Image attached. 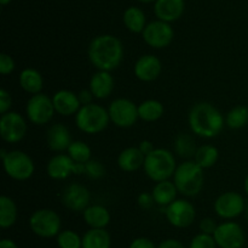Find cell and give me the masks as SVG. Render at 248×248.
<instances>
[{
	"instance_id": "1",
	"label": "cell",
	"mask_w": 248,
	"mask_h": 248,
	"mask_svg": "<svg viewBox=\"0 0 248 248\" xmlns=\"http://www.w3.org/2000/svg\"><path fill=\"white\" fill-rule=\"evenodd\" d=\"M124 45L118 36L113 34H101L90 41L87 56L97 71L116 70L124 60Z\"/></svg>"
},
{
	"instance_id": "2",
	"label": "cell",
	"mask_w": 248,
	"mask_h": 248,
	"mask_svg": "<svg viewBox=\"0 0 248 248\" xmlns=\"http://www.w3.org/2000/svg\"><path fill=\"white\" fill-rule=\"evenodd\" d=\"M188 123L191 133L203 139H212L222 133L225 118L217 107L210 102L201 101L191 107Z\"/></svg>"
},
{
	"instance_id": "3",
	"label": "cell",
	"mask_w": 248,
	"mask_h": 248,
	"mask_svg": "<svg viewBox=\"0 0 248 248\" xmlns=\"http://www.w3.org/2000/svg\"><path fill=\"white\" fill-rule=\"evenodd\" d=\"M172 177L179 194L186 197L198 196L205 184L203 169L194 159H186L177 165Z\"/></svg>"
},
{
	"instance_id": "4",
	"label": "cell",
	"mask_w": 248,
	"mask_h": 248,
	"mask_svg": "<svg viewBox=\"0 0 248 248\" xmlns=\"http://www.w3.org/2000/svg\"><path fill=\"white\" fill-rule=\"evenodd\" d=\"M176 168L174 155L166 148H155L152 153L145 156L143 164L145 175L155 182L169 180L173 177Z\"/></svg>"
},
{
	"instance_id": "5",
	"label": "cell",
	"mask_w": 248,
	"mask_h": 248,
	"mask_svg": "<svg viewBox=\"0 0 248 248\" xmlns=\"http://www.w3.org/2000/svg\"><path fill=\"white\" fill-rule=\"evenodd\" d=\"M109 123L110 118H109L108 109L94 102L81 106V108L75 114V124L78 129L90 135L104 131Z\"/></svg>"
},
{
	"instance_id": "6",
	"label": "cell",
	"mask_w": 248,
	"mask_h": 248,
	"mask_svg": "<svg viewBox=\"0 0 248 248\" xmlns=\"http://www.w3.org/2000/svg\"><path fill=\"white\" fill-rule=\"evenodd\" d=\"M1 160L7 177L16 181H26L31 179L35 172V165L31 157L21 150L9 151L6 157Z\"/></svg>"
},
{
	"instance_id": "7",
	"label": "cell",
	"mask_w": 248,
	"mask_h": 248,
	"mask_svg": "<svg viewBox=\"0 0 248 248\" xmlns=\"http://www.w3.org/2000/svg\"><path fill=\"white\" fill-rule=\"evenodd\" d=\"M29 228L39 237H55L61 232V218L53 209H38L29 218Z\"/></svg>"
},
{
	"instance_id": "8",
	"label": "cell",
	"mask_w": 248,
	"mask_h": 248,
	"mask_svg": "<svg viewBox=\"0 0 248 248\" xmlns=\"http://www.w3.org/2000/svg\"><path fill=\"white\" fill-rule=\"evenodd\" d=\"M56 113L52 97L44 92L31 95L26 105V116L35 125H45Z\"/></svg>"
},
{
	"instance_id": "9",
	"label": "cell",
	"mask_w": 248,
	"mask_h": 248,
	"mask_svg": "<svg viewBox=\"0 0 248 248\" xmlns=\"http://www.w3.org/2000/svg\"><path fill=\"white\" fill-rule=\"evenodd\" d=\"M110 122L119 128H131L140 119L138 105L126 97L113 100L108 107Z\"/></svg>"
},
{
	"instance_id": "10",
	"label": "cell",
	"mask_w": 248,
	"mask_h": 248,
	"mask_svg": "<svg viewBox=\"0 0 248 248\" xmlns=\"http://www.w3.org/2000/svg\"><path fill=\"white\" fill-rule=\"evenodd\" d=\"M142 38L148 46L153 49H165L173 41L174 31L171 23L155 19L145 26Z\"/></svg>"
},
{
	"instance_id": "11",
	"label": "cell",
	"mask_w": 248,
	"mask_h": 248,
	"mask_svg": "<svg viewBox=\"0 0 248 248\" xmlns=\"http://www.w3.org/2000/svg\"><path fill=\"white\" fill-rule=\"evenodd\" d=\"M27 121L18 112L10 111L0 117V136L7 143H17L26 136Z\"/></svg>"
},
{
	"instance_id": "12",
	"label": "cell",
	"mask_w": 248,
	"mask_h": 248,
	"mask_svg": "<svg viewBox=\"0 0 248 248\" xmlns=\"http://www.w3.org/2000/svg\"><path fill=\"white\" fill-rule=\"evenodd\" d=\"M213 208L219 218L232 220L244 213L246 208V201L239 192L227 191L216 198Z\"/></svg>"
},
{
	"instance_id": "13",
	"label": "cell",
	"mask_w": 248,
	"mask_h": 248,
	"mask_svg": "<svg viewBox=\"0 0 248 248\" xmlns=\"http://www.w3.org/2000/svg\"><path fill=\"white\" fill-rule=\"evenodd\" d=\"M165 215L172 226L184 229L190 226L196 218V209L186 199H176L165 208Z\"/></svg>"
},
{
	"instance_id": "14",
	"label": "cell",
	"mask_w": 248,
	"mask_h": 248,
	"mask_svg": "<svg viewBox=\"0 0 248 248\" xmlns=\"http://www.w3.org/2000/svg\"><path fill=\"white\" fill-rule=\"evenodd\" d=\"M213 237L220 248H242L246 241L244 229L235 221L219 224Z\"/></svg>"
},
{
	"instance_id": "15",
	"label": "cell",
	"mask_w": 248,
	"mask_h": 248,
	"mask_svg": "<svg viewBox=\"0 0 248 248\" xmlns=\"http://www.w3.org/2000/svg\"><path fill=\"white\" fill-rule=\"evenodd\" d=\"M62 203L72 212H84L91 202V194L86 186L78 182L67 185L62 192Z\"/></svg>"
},
{
	"instance_id": "16",
	"label": "cell",
	"mask_w": 248,
	"mask_h": 248,
	"mask_svg": "<svg viewBox=\"0 0 248 248\" xmlns=\"http://www.w3.org/2000/svg\"><path fill=\"white\" fill-rule=\"evenodd\" d=\"M162 72V63L159 57L148 53L142 55L133 66V73L140 82L150 83L156 80Z\"/></svg>"
},
{
	"instance_id": "17",
	"label": "cell",
	"mask_w": 248,
	"mask_h": 248,
	"mask_svg": "<svg viewBox=\"0 0 248 248\" xmlns=\"http://www.w3.org/2000/svg\"><path fill=\"white\" fill-rule=\"evenodd\" d=\"M77 172V163L68 153H57L48 159L46 173L53 180H64Z\"/></svg>"
},
{
	"instance_id": "18",
	"label": "cell",
	"mask_w": 248,
	"mask_h": 248,
	"mask_svg": "<svg viewBox=\"0 0 248 248\" xmlns=\"http://www.w3.org/2000/svg\"><path fill=\"white\" fill-rule=\"evenodd\" d=\"M52 101L56 113L63 117L75 116L78 111L81 108V104H80L78 94L72 90H58L53 94Z\"/></svg>"
},
{
	"instance_id": "19",
	"label": "cell",
	"mask_w": 248,
	"mask_h": 248,
	"mask_svg": "<svg viewBox=\"0 0 248 248\" xmlns=\"http://www.w3.org/2000/svg\"><path fill=\"white\" fill-rule=\"evenodd\" d=\"M114 87H115V80L111 75V72L97 71L90 78L89 89L92 92L94 99L97 100L108 99L113 94Z\"/></svg>"
},
{
	"instance_id": "20",
	"label": "cell",
	"mask_w": 248,
	"mask_h": 248,
	"mask_svg": "<svg viewBox=\"0 0 248 248\" xmlns=\"http://www.w3.org/2000/svg\"><path fill=\"white\" fill-rule=\"evenodd\" d=\"M46 142L53 152H64L73 142L69 129L62 123L52 124L46 131Z\"/></svg>"
},
{
	"instance_id": "21",
	"label": "cell",
	"mask_w": 248,
	"mask_h": 248,
	"mask_svg": "<svg viewBox=\"0 0 248 248\" xmlns=\"http://www.w3.org/2000/svg\"><path fill=\"white\" fill-rule=\"evenodd\" d=\"M186 10L184 0H156L154 2V14L157 19L172 22L181 18Z\"/></svg>"
},
{
	"instance_id": "22",
	"label": "cell",
	"mask_w": 248,
	"mask_h": 248,
	"mask_svg": "<svg viewBox=\"0 0 248 248\" xmlns=\"http://www.w3.org/2000/svg\"><path fill=\"white\" fill-rule=\"evenodd\" d=\"M145 156L140 152V150L135 146L126 147L119 153L118 165L123 172L132 173L138 170L144 164Z\"/></svg>"
},
{
	"instance_id": "23",
	"label": "cell",
	"mask_w": 248,
	"mask_h": 248,
	"mask_svg": "<svg viewBox=\"0 0 248 248\" xmlns=\"http://www.w3.org/2000/svg\"><path fill=\"white\" fill-rule=\"evenodd\" d=\"M82 218L91 229H106L110 223L111 216L107 207L102 204H90L82 212Z\"/></svg>"
},
{
	"instance_id": "24",
	"label": "cell",
	"mask_w": 248,
	"mask_h": 248,
	"mask_svg": "<svg viewBox=\"0 0 248 248\" xmlns=\"http://www.w3.org/2000/svg\"><path fill=\"white\" fill-rule=\"evenodd\" d=\"M19 87L26 91L27 94L35 95L41 92L44 88V79L41 73L38 70L31 67H27L22 70L18 77Z\"/></svg>"
},
{
	"instance_id": "25",
	"label": "cell",
	"mask_w": 248,
	"mask_h": 248,
	"mask_svg": "<svg viewBox=\"0 0 248 248\" xmlns=\"http://www.w3.org/2000/svg\"><path fill=\"white\" fill-rule=\"evenodd\" d=\"M123 22L126 29L135 34H142L148 24L144 11L137 6H130L124 11Z\"/></svg>"
},
{
	"instance_id": "26",
	"label": "cell",
	"mask_w": 248,
	"mask_h": 248,
	"mask_svg": "<svg viewBox=\"0 0 248 248\" xmlns=\"http://www.w3.org/2000/svg\"><path fill=\"white\" fill-rule=\"evenodd\" d=\"M177 190L176 185L173 181L170 180H164L159 181L154 185L152 190V195L155 199V203L160 207H167L172 202L177 199Z\"/></svg>"
},
{
	"instance_id": "27",
	"label": "cell",
	"mask_w": 248,
	"mask_h": 248,
	"mask_svg": "<svg viewBox=\"0 0 248 248\" xmlns=\"http://www.w3.org/2000/svg\"><path fill=\"white\" fill-rule=\"evenodd\" d=\"M165 107L162 102L155 99H148L140 102L138 105V116L142 121L152 123V122H156L164 116Z\"/></svg>"
},
{
	"instance_id": "28",
	"label": "cell",
	"mask_w": 248,
	"mask_h": 248,
	"mask_svg": "<svg viewBox=\"0 0 248 248\" xmlns=\"http://www.w3.org/2000/svg\"><path fill=\"white\" fill-rule=\"evenodd\" d=\"M111 238L106 229H90L82 236V248H110Z\"/></svg>"
},
{
	"instance_id": "29",
	"label": "cell",
	"mask_w": 248,
	"mask_h": 248,
	"mask_svg": "<svg viewBox=\"0 0 248 248\" xmlns=\"http://www.w3.org/2000/svg\"><path fill=\"white\" fill-rule=\"evenodd\" d=\"M18 218V208L11 197L2 195L0 197V226L9 229L14 225Z\"/></svg>"
},
{
	"instance_id": "30",
	"label": "cell",
	"mask_w": 248,
	"mask_h": 248,
	"mask_svg": "<svg viewBox=\"0 0 248 248\" xmlns=\"http://www.w3.org/2000/svg\"><path fill=\"white\" fill-rule=\"evenodd\" d=\"M219 158V151L213 145L199 146L196 150L194 160L202 168L203 170L212 168Z\"/></svg>"
},
{
	"instance_id": "31",
	"label": "cell",
	"mask_w": 248,
	"mask_h": 248,
	"mask_svg": "<svg viewBox=\"0 0 248 248\" xmlns=\"http://www.w3.org/2000/svg\"><path fill=\"white\" fill-rule=\"evenodd\" d=\"M196 150L198 147L195 146V140L191 135L189 134L181 133L177 135L176 140H174V151L178 156H181L182 158H189L195 156Z\"/></svg>"
},
{
	"instance_id": "32",
	"label": "cell",
	"mask_w": 248,
	"mask_h": 248,
	"mask_svg": "<svg viewBox=\"0 0 248 248\" xmlns=\"http://www.w3.org/2000/svg\"><path fill=\"white\" fill-rule=\"evenodd\" d=\"M248 124V107L235 106L225 116V125L230 129H241Z\"/></svg>"
},
{
	"instance_id": "33",
	"label": "cell",
	"mask_w": 248,
	"mask_h": 248,
	"mask_svg": "<svg viewBox=\"0 0 248 248\" xmlns=\"http://www.w3.org/2000/svg\"><path fill=\"white\" fill-rule=\"evenodd\" d=\"M67 153L75 163H82V164L89 162L92 156L91 147L81 140L73 141L67 150Z\"/></svg>"
},
{
	"instance_id": "34",
	"label": "cell",
	"mask_w": 248,
	"mask_h": 248,
	"mask_svg": "<svg viewBox=\"0 0 248 248\" xmlns=\"http://www.w3.org/2000/svg\"><path fill=\"white\" fill-rule=\"evenodd\" d=\"M56 237L60 248H82V237H80L75 231L63 230Z\"/></svg>"
},
{
	"instance_id": "35",
	"label": "cell",
	"mask_w": 248,
	"mask_h": 248,
	"mask_svg": "<svg viewBox=\"0 0 248 248\" xmlns=\"http://www.w3.org/2000/svg\"><path fill=\"white\" fill-rule=\"evenodd\" d=\"M106 167L103 163L97 159H90L89 162L85 163V175L92 180H99L106 175Z\"/></svg>"
},
{
	"instance_id": "36",
	"label": "cell",
	"mask_w": 248,
	"mask_h": 248,
	"mask_svg": "<svg viewBox=\"0 0 248 248\" xmlns=\"http://www.w3.org/2000/svg\"><path fill=\"white\" fill-rule=\"evenodd\" d=\"M189 248H217V242L212 235L200 232L194 236Z\"/></svg>"
},
{
	"instance_id": "37",
	"label": "cell",
	"mask_w": 248,
	"mask_h": 248,
	"mask_svg": "<svg viewBox=\"0 0 248 248\" xmlns=\"http://www.w3.org/2000/svg\"><path fill=\"white\" fill-rule=\"evenodd\" d=\"M15 68H16V63H15L12 56L6 53H2L0 55V73L2 75H9L14 72Z\"/></svg>"
},
{
	"instance_id": "38",
	"label": "cell",
	"mask_w": 248,
	"mask_h": 248,
	"mask_svg": "<svg viewBox=\"0 0 248 248\" xmlns=\"http://www.w3.org/2000/svg\"><path fill=\"white\" fill-rule=\"evenodd\" d=\"M12 106L11 94L6 89H0V114L10 112Z\"/></svg>"
},
{
	"instance_id": "39",
	"label": "cell",
	"mask_w": 248,
	"mask_h": 248,
	"mask_svg": "<svg viewBox=\"0 0 248 248\" xmlns=\"http://www.w3.org/2000/svg\"><path fill=\"white\" fill-rule=\"evenodd\" d=\"M199 228H200V231L203 233H207V235H215L216 230H217L218 225L216 223L215 219L212 218H203L201 219L200 224H199Z\"/></svg>"
},
{
	"instance_id": "40",
	"label": "cell",
	"mask_w": 248,
	"mask_h": 248,
	"mask_svg": "<svg viewBox=\"0 0 248 248\" xmlns=\"http://www.w3.org/2000/svg\"><path fill=\"white\" fill-rule=\"evenodd\" d=\"M137 203L140 208L145 209V211L153 208V206H154V204H156L155 203L154 197H153V195L149 194V192H142V194L138 195Z\"/></svg>"
},
{
	"instance_id": "41",
	"label": "cell",
	"mask_w": 248,
	"mask_h": 248,
	"mask_svg": "<svg viewBox=\"0 0 248 248\" xmlns=\"http://www.w3.org/2000/svg\"><path fill=\"white\" fill-rule=\"evenodd\" d=\"M130 248H157L152 240L147 237H138L131 242Z\"/></svg>"
},
{
	"instance_id": "42",
	"label": "cell",
	"mask_w": 248,
	"mask_h": 248,
	"mask_svg": "<svg viewBox=\"0 0 248 248\" xmlns=\"http://www.w3.org/2000/svg\"><path fill=\"white\" fill-rule=\"evenodd\" d=\"M78 97H79V101L81 104V106H85V105L92 104V100L94 99L92 92L90 91V89H82L78 92Z\"/></svg>"
},
{
	"instance_id": "43",
	"label": "cell",
	"mask_w": 248,
	"mask_h": 248,
	"mask_svg": "<svg viewBox=\"0 0 248 248\" xmlns=\"http://www.w3.org/2000/svg\"><path fill=\"white\" fill-rule=\"evenodd\" d=\"M157 248H186L183 246V243L179 242L178 240H174V238H169V240H165L157 246Z\"/></svg>"
},
{
	"instance_id": "44",
	"label": "cell",
	"mask_w": 248,
	"mask_h": 248,
	"mask_svg": "<svg viewBox=\"0 0 248 248\" xmlns=\"http://www.w3.org/2000/svg\"><path fill=\"white\" fill-rule=\"evenodd\" d=\"M138 148H140V152H142L144 156H148L149 153H152L153 151L155 150L154 143H153L150 140H142V141H140Z\"/></svg>"
},
{
	"instance_id": "45",
	"label": "cell",
	"mask_w": 248,
	"mask_h": 248,
	"mask_svg": "<svg viewBox=\"0 0 248 248\" xmlns=\"http://www.w3.org/2000/svg\"><path fill=\"white\" fill-rule=\"evenodd\" d=\"M0 248H18L16 243L10 238H4L0 241Z\"/></svg>"
},
{
	"instance_id": "46",
	"label": "cell",
	"mask_w": 248,
	"mask_h": 248,
	"mask_svg": "<svg viewBox=\"0 0 248 248\" xmlns=\"http://www.w3.org/2000/svg\"><path fill=\"white\" fill-rule=\"evenodd\" d=\"M244 189H245V192H246V194H247V196H248V174H247V177H245V182H244Z\"/></svg>"
},
{
	"instance_id": "47",
	"label": "cell",
	"mask_w": 248,
	"mask_h": 248,
	"mask_svg": "<svg viewBox=\"0 0 248 248\" xmlns=\"http://www.w3.org/2000/svg\"><path fill=\"white\" fill-rule=\"evenodd\" d=\"M11 1L12 0H0V4H1V6H6V5H9Z\"/></svg>"
},
{
	"instance_id": "48",
	"label": "cell",
	"mask_w": 248,
	"mask_h": 248,
	"mask_svg": "<svg viewBox=\"0 0 248 248\" xmlns=\"http://www.w3.org/2000/svg\"><path fill=\"white\" fill-rule=\"evenodd\" d=\"M138 2H142V4H150V2H155L156 0H137Z\"/></svg>"
},
{
	"instance_id": "49",
	"label": "cell",
	"mask_w": 248,
	"mask_h": 248,
	"mask_svg": "<svg viewBox=\"0 0 248 248\" xmlns=\"http://www.w3.org/2000/svg\"><path fill=\"white\" fill-rule=\"evenodd\" d=\"M245 214H246V219L248 220V202L246 203V208H245Z\"/></svg>"
}]
</instances>
